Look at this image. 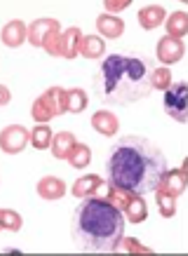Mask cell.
<instances>
[{
    "mask_svg": "<svg viewBox=\"0 0 188 256\" xmlns=\"http://www.w3.org/2000/svg\"><path fill=\"white\" fill-rule=\"evenodd\" d=\"M62 31H54L50 33L45 38V42H42V50H45L50 56H62Z\"/></svg>",
    "mask_w": 188,
    "mask_h": 256,
    "instance_id": "27",
    "label": "cell"
},
{
    "mask_svg": "<svg viewBox=\"0 0 188 256\" xmlns=\"http://www.w3.org/2000/svg\"><path fill=\"white\" fill-rule=\"evenodd\" d=\"M181 2H188V0H181Z\"/></svg>",
    "mask_w": 188,
    "mask_h": 256,
    "instance_id": "32",
    "label": "cell"
},
{
    "mask_svg": "<svg viewBox=\"0 0 188 256\" xmlns=\"http://www.w3.org/2000/svg\"><path fill=\"white\" fill-rule=\"evenodd\" d=\"M125 235V216L104 198H85L82 204L73 212L70 238L80 252L108 254L116 252Z\"/></svg>",
    "mask_w": 188,
    "mask_h": 256,
    "instance_id": "3",
    "label": "cell"
},
{
    "mask_svg": "<svg viewBox=\"0 0 188 256\" xmlns=\"http://www.w3.org/2000/svg\"><path fill=\"white\" fill-rule=\"evenodd\" d=\"M68 164L70 167H76V170H85L87 164H90V160H92V150L85 146V144H78L76 141V146L70 148V153H68Z\"/></svg>",
    "mask_w": 188,
    "mask_h": 256,
    "instance_id": "22",
    "label": "cell"
},
{
    "mask_svg": "<svg viewBox=\"0 0 188 256\" xmlns=\"http://www.w3.org/2000/svg\"><path fill=\"white\" fill-rule=\"evenodd\" d=\"M186 54V47H184V40L181 38H172L167 36L158 42V59L164 66H172V64H179Z\"/></svg>",
    "mask_w": 188,
    "mask_h": 256,
    "instance_id": "7",
    "label": "cell"
},
{
    "mask_svg": "<svg viewBox=\"0 0 188 256\" xmlns=\"http://www.w3.org/2000/svg\"><path fill=\"white\" fill-rule=\"evenodd\" d=\"M36 190H38V195L42 200H62L66 195V184L56 176H45L38 181Z\"/></svg>",
    "mask_w": 188,
    "mask_h": 256,
    "instance_id": "12",
    "label": "cell"
},
{
    "mask_svg": "<svg viewBox=\"0 0 188 256\" xmlns=\"http://www.w3.org/2000/svg\"><path fill=\"white\" fill-rule=\"evenodd\" d=\"M96 28H99V33H102L104 38L118 40L122 33H125V24H122V19H120V16L106 12V14H102L99 19H96Z\"/></svg>",
    "mask_w": 188,
    "mask_h": 256,
    "instance_id": "14",
    "label": "cell"
},
{
    "mask_svg": "<svg viewBox=\"0 0 188 256\" xmlns=\"http://www.w3.org/2000/svg\"><path fill=\"white\" fill-rule=\"evenodd\" d=\"M186 186H188L186 164H184V167H179V170H167V174H164L162 181H160V188H164L167 193L176 195V198L186 190Z\"/></svg>",
    "mask_w": 188,
    "mask_h": 256,
    "instance_id": "9",
    "label": "cell"
},
{
    "mask_svg": "<svg viewBox=\"0 0 188 256\" xmlns=\"http://www.w3.org/2000/svg\"><path fill=\"white\" fill-rule=\"evenodd\" d=\"M156 200H158V207H160V214H162L164 218H172L174 214H176V195L172 193H167L164 188L158 186L156 190Z\"/></svg>",
    "mask_w": 188,
    "mask_h": 256,
    "instance_id": "21",
    "label": "cell"
},
{
    "mask_svg": "<svg viewBox=\"0 0 188 256\" xmlns=\"http://www.w3.org/2000/svg\"><path fill=\"white\" fill-rule=\"evenodd\" d=\"M87 108L85 90H66V113H82Z\"/></svg>",
    "mask_w": 188,
    "mask_h": 256,
    "instance_id": "24",
    "label": "cell"
},
{
    "mask_svg": "<svg viewBox=\"0 0 188 256\" xmlns=\"http://www.w3.org/2000/svg\"><path fill=\"white\" fill-rule=\"evenodd\" d=\"M172 85V73H170V68H153L150 70V87L153 90H160V92H164L167 87Z\"/></svg>",
    "mask_w": 188,
    "mask_h": 256,
    "instance_id": "26",
    "label": "cell"
},
{
    "mask_svg": "<svg viewBox=\"0 0 188 256\" xmlns=\"http://www.w3.org/2000/svg\"><path fill=\"white\" fill-rule=\"evenodd\" d=\"M0 224H2V230H10V233H19L24 226V218L12 210H0Z\"/></svg>",
    "mask_w": 188,
    "mask_h": 256,
    "instance_id": "25",
    "label": "cell"
},
{
    "mask_svg": "<svg viewBox=\"0 0 188 256\" xmlns=\"http://www.w3.org/2000/svg\"><path fill=\"white\" fill-rule=\"evenodd\" d=\"M66 113V90L62 87H50L42 96L36 99L31 108V116L36 122H50L52 118Z\"/></svg>",
    "mask_w": 188,
    "mask_h": 256,
    "instance_id": "4",
    "label": "cell"
},
{
    "mask_svg": "<svg viewBox=\"0 0 188 256\" xmlns=\"http://www.w3.org/2000/svg\"><path fill=\"white\" fill-rule=\"evenodd\" d=\"M10 101H12V94L5 85H0V106H8Z\"/></svg>",
    "mask_w": 188,
    "mask_h": 256,
    "instance_id": "30",
    "label": "cell"
},
{
    "mask_svg": "<svg viewBox=\"0 0 188 256\" xmlns=\"http://www.w3.org/2000/svg\"><path fill=\"white\" fill-rule=\"evenodd\" d=\"M28 146V130L22 124H10L0 132V150L8 156H16Z\"/></svg>",
    "mask_w": 188,
    "mask_h": 256,
    "instance_id": "6",
    "label": "cell"
},
{
    "mask_svg": "<svg viewBox=\"0 0 188 256\" xmlns=\"http://www.w3.org/2000/svg\"><path fill=\"white\" fill-rule=\"evenodd\" d=\"M52 130L47 127V122H38V127L33 130V132H28V141H31L33 146L38 148V150H45V148H50V144H52Z\"/></svg>",
    "mask_w": 188,
    "mask_h": 256,
    "instance_id": "23",
    "label": "cell"
},
{
    "mask_svg": "<svg viewBox=\"0 0 188 256\" xmlns=\"http://www.w3.org/2000/svg\"><path fill=\"white\" fill-rule=\"evenodd\" d=\"M104 186V178L96 176V174H87V176L78 178L73 188H70V193L80 198V200H85V198H94V195L99 193V188Z\"/></svg>",
    "mask_w": 188,
    "mask_h": 256,
    "instance_id": "13",
    "label": "cell"
},
{
    "mask_svg": "<svg viewBox=\"0 0 188 256\" xmlns=\"http://www.w3.org/2000/svg\"><path fill=\"white\" fill-rule=\"evenodd\" d=\"M73 146H76V136L70 132H56V136H52V144H50L52 156H54L56 160H66Z\"/></svg>",
    "mask_w": 188,
    "mask_h": 256,
    "instance_id": "17",
    "label": "cell"
},
{
    "mask_svg": "<svg viewBox=\"0 0 188 256\" xmlns=\"http://www.w3.org/2000/svg\"><path fill=\"white\" fill-rule=\"evenodd\" d=\"M164 26H167V36L184 38L188 33V14L186 12H174V14L164 16Z\"/></svg>",
    "mask_w": 188,
    "mask_h": 256,
    "instance_id": "18",
    "label": "cell"
},
{
    "mask_svg": "<svg viewBox=\"0 0 188 256\" xmlns=\"http://www.w3.org/2000/svg\"><path fill=\"white\" fill-rule=\"evenodd\" d=\"M0 230H2V224H0Z\"/></svg>",
    "mask_w": 188,
    "mask_h": 256,
    "instance_id": "31",
    "label": "cell"
},
{
    "mask_svg": "<svg viewBox=\"0 0 188 256\" xmlns=\"http://www.w3.org/2000/svg\"><path fill=\"white\" fill-rule=\"evenodd\" d=\"M116 252H125V254H153V249L141 247L139 240H120Z\"/></svg>",
    "mask_w": 188,
    "mask_h": 256,
    "instance_id": "28",
    "label": "cell"
},
{
    "mask_svg": "<svg viewBox=\"0 0 188 256\" xmlns=\"http://www.w3.org/2000/svg\"><path fill=\"white\" fill-rule=\"evenodd\" d=\"M62 56L64 59H76L80 54V40H82V31H80L78 26H73V28H66L62 33Z\"/></svg>",
    "mask_w": 188,
    "mask_h": 256,
    "instance_id": "15",
    "label": "cell"
},
{
    "mask_svg": "<svg viewBox=\"0 0 188 256\" xmlns=\"http://www.w3.org/2000/svg\"><path fill=\"white\" fill-rule=\"evenodd\" d=\"M164 16H167V12L160 5H148V8L139 10V24L141 28H146V31H156L158 26H162Z\"/></svg>",
    "mask_w": 188,
    "mask_h": 256,
    "instance_id": "16",
    "label": "cell"
},
{
    "mask_svg": "<svg viewBox=\"0 0 188 256\" xmlns=\"http://www.w3.org/2000/svg\"><path fill=\"white\" fill-rule=\"evenodd\" d=\"M26 33H28L26 24H24L22 19H14V22L5 24V28L0 33V40L8 47H22L24 42H26Z\"/></svg>",
    "mask_w": 188,
    "mask_h": 256,
    "instance_id": "11",
    "label": "cell"
},
{
    "mask_svg": "<svg viewBox=\"0 0 188 256\" xmlns=\"http://www.w3.org/2000/svg\"><path fill=\"white\" fill-rule=\"evenodd\" d=\"M164 113L174 118L179 124L188 122V85L172 82L164 90Z\"/></svg>",
    "mask_w": 188,
    "mask_h": 256,
    "instance_id": "5",
    "label": "cell"
},
{
    "mask_svg": "<svg viewBox=\"0 0 188 256\" xmlns=\"http://www.w3.org/2000/svg\"><path fill=\"white\" fill-rule=\"evenodd\" d=\"M92 127H94V132L104 134V136H116L118 130H120V120L110 110H99V113L92 116Z\"/></svg>",
    "mask_w": 188,
    "mask_h": 256,
    "instance_id": "10",
    "label": "cell"
},
{
    "mask_svg": "<svg viewBox=\"0 0 188 256\" xmlns=\"http://www.w3.org/2000/svg\"><path fill=\"white\" fill-rule=\"evenodd\" d=\"M104 5H106V10H108L110 14H118V12H122V10L130 8L132 0H104Z\"/></svg>",
    "mask_w": 188,
    "mask_h": 256,
    "instance_id": "29",
    "label": "cell"
},
{
    "mask_svg": "<svg viewBox=\"0 0 188 256\" xmlns=\"http://www.w3.org/2000/svg\"><path fill=\"white\" fill-rule=\"evenodd\" d=\"M54 31H62V26L56 19H36V22L28 26V33H26V40L31 42L33 47H42L45 38L50 33Z\"/></svg>",
    "mask_w": 188,
    "mask_h": 256,
    "instance_id": "8",
    "label": "cell"
},
{
    "mask_svg": "<svg viewBox=\"0 0 188 256\" xmlns=\"http://www.w3.org/2000/svg\"><path fill=\"white\" fill-rule=\"evenodd\" d=\"M125 214L132 224H144L146 216H148V210H146V202H144V195H132L130 204L125 207Z\"/></svg>",
    "mask_w": 188,
    "mask_h": 256,
    "instance_id": "20",
    "label": "cell"
},
{
    "mask_svg": "<svg viewBox=\"0 0 188 256\" xmlns=\"http://www.w3.org/2000/svg\"><path fill=\"white\" fill-rule=\"evenodd\" d=\"M104 52H106V45H104L102 38L82 36V40H80V56H85V59H99Z\"/></svg>",
    "mask_w": 188,
    "mask_h": 256,
    "instance_id": "19",
    "label": "cell"
},
{
    "mask_svg": "<svg viewBox=\"0 0 188 256\" xmlns=\"http://www.w3.org/2000/svg\"><path fill=\"white\" fill-rule=\"evenodd\" d=\"M108 186L122 188L132 195L153 193L167 174V158L153 141L144 136H122L110 148L108 160Z\"/></svg>",
    "mask_w": 188,
    "mask_h": 256,
    "instance_id": "1",
    "label": "cell"
},
{
    "mask_svg": "<svg viewBox=\"0 0 188 256\" xmlns=\"http://www.w3.org/2000/svg\"><path fill=\"white\" fill-rule=\"evenodd\" d=\"M150 70L141 56L110 54L92 76V90L108 106H130L150 94Z\"/></svg>",
    "mask_w": 188,
    "mask_h": 256,
    "instance_id": "2",
    "label": "cell"
}]
</instances>
